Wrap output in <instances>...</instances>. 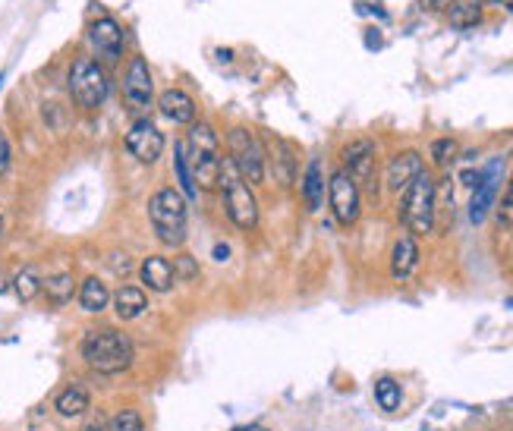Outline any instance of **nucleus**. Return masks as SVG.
I'll list each match as a JSON object with an SVG mask.
<instances>
[{"label": "nucleus", "mask_w": 513, "mask_h": 431, "mask_svg": "<svg viewBox=\"0 0 513 431\" xmlns=\"http://www.w3.org/2000/svg\"><path fill=\"white\" fill-rule=\"evenodd\" d=\"M183 145H186V158H189L192 180H196V186L208 189V192H218L221 158L224 155H221V142H218L215 126L205 123V120L189 123V133H186Z\"/></svg>", "instance_id": "1"}, {"label": "nucleus", "mask_w": 513, "mask_h": 431, "mask_svg": "<svg viewBox=\"0 0 513 431\" xmlns=\"http://www.w3.org/2000/svg\"><path fill=\"white\" fill-rule=\"evenodd\" d=\"M133 340L114 328H95L82 337V359L98 375H117L133 365Z\"/></svg>", "instance_id": "2"}, {"label": "nucleus", "mask_w": 513, "mask_h": 431, "mask_svg": "<svg viewBox=\"0 0 513 431\" xmlns=\"http://www.w3.org/2000/svg\"><path fill=\"white\" fill-rule=\"evenodd\" d=\"M148 221L155 227V236L167 249H180L189 236V208L183 192L174 186H161L148 199Z\"/></svg>", "instance_id": "3"}, {"label": "nucleus", "mask_w": 513, "mask_h": 431, "mask_svg": "<svg viewBox=\"0 0 513 431\" xmlns=\"http://www.w3.org/2000/svg\"><path fill=\"white\" fill-rule=\"evenodd\" d=\"M435 214H438V183L429 170L400 192V224L410 236H425L435 230Z\"/></svg>", "instance_id": "4"}, {"label": "nucleus", "mask_w": 513, "mask_h": 431, "mask_svg": "<svg viewBox=\"0 0 513 431\" xmlns=\"http://www.w3.org/2000/svg\"><path fill=\"white\" fill-rule=\"evenodd\" d=\"M218 189L224 199V211L233 227L240 230H255L259 227V202H255V192L246 183V177L240 174V167L233 164L230 155L221 158V177H218Z\"/></svg>", "instance_id": "5"}, {"label": "nucleus", "mask_w": 513, "mask_h": 431, "mask_svg": "<svg viewBox=\"0 0 513 431\" xmlns=\"http://www.w3.org/2000/svg\"><path fill=\"white\" fill-rule=\"evenodd\" d=\"M67 82H70L73 101L82 107V111H98V107L108 101V95H111L108 73H104V67H101L95 57H85V54H79L70 63Z\"/></svg>", "instance_id": "6"}, {"label": "nucleus", "mask_w": 513, "mask_h": 431, "mask_svg": "<svg viewBox=\"0 0 513 431\" xmlns=\"http://www.w3.org/2000/svg\"><path fill=\"white\" fill-rule=\"evenodd\" d=\"M227 148H230L233 164L240 167V174L246 177L249 186L265 183V152H262V145L255 142V136L249 133L246 126H233L230 129V133H227Z\"/></svg>", "instance_id": "7"}, {"label": "nucleus", "mask_w": 513, "mask_h": 431, "mask_svg": "<svg viewBox=\"0 0 513 431\" xmlns=\"http://www.w3.org/2000/svg\"><path fill=\"white\" fill-rule=\"evenodd\" d=\"M123 104L126 111L136 114V117H145L148 107L155 104V82H152V70H148V63L142 54H136L130 60V67L123 73Z\"/></svg>", "instance_id": "8"}, {"label": "nucleus", "mask_w": 513, "mask_h": 431, "mask_svg": "<svg viewBox=\"0 0 513 431\" xmlns=\"http://www.w3.org/2000/svg\"><path fill=\"white\" fill-rule=\"evenodd\" d=\"M328 202L337 224L353 227L362 214V199H359V183L347 174L344 167L334 170V177L328 180Z\"/></svg>", "instance_id": "9"}, {"label": "nucleus", "mask_w": 513, "mask_h": 431, "mask_svg": "<svg viewBox=\"0 0 513 431\" xmlns=\"http://www.w3.org/2000/svg\"><path fill=\"white\" fill-rule=\"evenodd\" d=\"M501 180H504V161H501V158H495L485 170H479L476 186H473V199H469V221H473L476 227L485 224L488 211L495 208Z\"/></svg>", "instance_id": "10"}, {"label": "nucleus", "mask_w": 513, "mask_h": 431, "mask_svg": "<svg viewBox=\"0 0 513 431\" xmlns=\"http://www.w3.org/2000/svg\"><path fill=\"white\" fill-rule=\"evenodd\" d=\"M123 145L139 164H155L164 155V133L148 117H139L130 129H126Z\"/></svg>", "instance_id": "11"}, {"label": "nucleus", "mask_w": 513, "mask_h": 431, "mask_svg": "<svg viewBox=\"0 0 513 431\" xmlns=\"http://www.w3.org/2000/svg\"><path fill=\"white\" fill-rule=\"evenodd\" d=\"M123 26L114 16H98L89 26V45L98 63H117L123 57Z\"/></svg>", "instance_id": "12"}, {"label": "nucleus", "mask_w": 513, "mask_h": 431, "mask_svg": "<svg viewBox=\"0 0 513 431\" xmlns=\"http://www.w3.org/2000/svg\"><path fill=\"white\" fill-rule=\"evenodd\" d=\"M425 170V161L422 155L416 152V148H406V152L394 155L388 170H384V180H388V189L391 192H403L406 186H410L419 174Z\"/></svg>", "instance_id": "13"}, {"label": "nucleus", "mask_w": 513, "mask_h": 431, "mask_svg": "<svg viewBox=\"0 0 513 431\" xmlns=\"http://www.w3.org/2000/svg\"><path fill=\"white\" fill-rule=\"evenodd\" d=\"M139 277H142V287L152 290V293H170L177 284V271H174V262L164 255H148L142 268H139Z\"/></svg>", "instance_id": "14"}, {"label": "nucleus", "mask_w": 513, "mask_h": 431, "mask_svg": "<svg viewBox=\"0 0 513 431\" xmlns=\"http://www.w3.org/2000/svg\"><path fill=\"white\" fill-rule=\"evenodd\" d=\"M344 170L356 180L366 183L375 177V145L369 139H356L344 148Z\"/></svg>", "instance_id": "15"}, {"label": "nucleus", "mask_w": 513, "mask_h": 431, "mask_svg": "<svg viewBox=\"0 0 513 431\" xmlns=\"http://www.w3.org/2000/svg\"><path fill=\"white\" fill-rule=\"evenodd\" d=\"M158 111L170 123L189 126V123H196V98L186 95L183 89H167L158 95Z\"/></svg>", "instance_id": "16"}, {"label": "nucleus", "mask_w": 513, "mask_h": 431, "mask_svg": "<svg viewBox=\"0 0 513 431\" xmlns=\"http://www.w3.org/2000/svg\"><path fill=\"white\" fill-rule=\"evenodd\" d=\"M419 240L416 236H410V233H403L400 240L394 243V249H391V277L394 280H410L413 277V271L419 268Z\"/></svg>", "instance_id": "17"}, {"label": "nucleus", "mask_w": 513, "mask_h": 431, "mask_svg": "<svg viewBox=\"0 0 513 431\" xmlns=\"http://www.w3.org/2000/svg\"><path fill=\"white\" fill-rule=\"evenodd\" d=\"M76 299H79V306L82 312H89V315H101L104 309L111 306V290L104 287V280L101 277H85L82 280V287L76 290Z\"/></svg>", "instance_id": "18"}, {"label": "nucleus", "mask_w": 513, "mask_h": 431, "mask_svg": "<svg viewBox=\"0 0 513 431\" xmlns=\"http://www.w3.org/2000/svg\"><path fill=\"white\" fill-rule=\"evenodd\" d=\"M325 192H328V180H325V167L322 158H312L306 174H303V202L309 211H318L325 202Z\"/></svg>", "instance_id": "19"}, {"label": "nucleus", "mask_w": 513, "mask_h": 431, "mask_svg": "<svg viewBox=\"0 0 513 431\" xmlns=\"http://www.w3.org/2000/svg\"><path fill=\"white\" fill-rule=\"evenodd\" d=\"M111 303H114L117 318L136 321L148 312V293H145V287H120Z\"/></svg>", "instance_id": "20"}, {"label": "nucleus", "mask_w": 513, "mask_h": 431, "mask_svg": "<svg viewBox=\"0 0 513 431\" xmlns=\"http://www.w3.org/2000/svg\"><path fill=\"white\" fill-rule=\"evenodd\" d=\"M89 406H92V397H89V391H85V387H79V384H70L67 391H60L57 400H54L57 416H63V419H79Z\"/></svg>", "instance_id": "21"}, {"label": "nucleus", "mask_w": 513, "mask_h": 431, "mask_svg": "<svg viewBox=\"0 0 513 431\" xmlns=\"http://www.w3.org/2000/svg\"><path fill=\"white\" fill-rule=\"evenodd\" d=\"M485 10V0H451L447 4V19H451V29H473L479 26Z\"/></svg>", "instance_id": "22"}, {"label": "nucleus", "mask_w": 513, "mask_h": 431, "mask_svg": "<svg viewBox=\"0 0 513 431\" xmlns=\"http://www.w3.org/2000/svg\"><path fill=\"white\" fill-rule=\"evenodd\" d=\"M41 293H45V299H48L51 306H67L70 299L76 296V284H73V277L67 271H60V274L45 277V284H41Z\"/></svg>", "instance_id": "23"}, {"label": "nucleus", "mask_w": 513, "mask_h": 431, "mask_svg": "<svg viewBox=\"0 0 513 431\" xmlns=\"http://www.w3.org/2000/svg\"><path fill=\"white\" fill-rule=\"evenodd\" d=\"M41 284H45V277L38 274L35 265L19 268L16 277H13V290H16V296H19V303H32V299L41 293Z\"/></svg>", "instance_id": "24"}, {"label": "nucleus", "mask_w": 513, "mask_h": 431, "mask_svg": "<svg viewBox=\"0 0 513 431\" xmlns=\"http://www.w3.org/2000/svg\"><path fill=\"white\" fill-rule=\"evenodd\" d=\"M174 167H177V177H180V192H183V199H196L199 196V186L196 180H192V167H189V158H186V145L177 142L174 145Z\"/></svg>", "instance_id": "25"}, {"label": "nucleus", "mask_w": 513, "mask_h": 431, "mask_svg": "<svg viewBox=\"0 0 513 431\" xmlns=\"http://www.w3.org/2000/svg\"><path fill=\"white\" fill-rule=\"evenodd\" d=\"M400 400H403V391H400V384L394 381V378H378L375 381V403L384 409V413H394V409L400 406Z\"/></svg>", "instance_id": "26"}, {"label": "nucleus", "mask_w": 513, "mask_h": 431, "mask_svg": "<svg viewBox=\"0 0 513 431\" xmlns=\"http://www.w3.org/2000/svg\"><path fill=\"white\" fill-rule=\"evenodd\" d=\"M495 224L501 230H510L513 227V170H510V177L504 183V192H501L498 202H495Z\"/></svg>", "instance_id": "27"}, {"label": "nucleus", "mask_w": 513, "mask_h": 431, "mask_svg": "<svg viewBox=\"0 0 513 431\" xmlns=\"http://www.w3.org/2000/svg\"><path fill=\"white\" fill-rule=\"evenodd\" d=\"M111 431H145V419L136 413V409H120V413L111 419Z\"/></svg>", "instance_id": "28"}, {"label": "nucleus", "mask_w": 513, "mask_h": 431, "mask_svg": "<svg viewBox=\"0 0 513 431\" xmlns=\"http://www.w3.org/2000/svg\"><path fill=\"white\" fill-rule=\"evenodd\" d=\"M457 158V142L454 139H438L435 145H432V161L438 164V167H447Z\"/></svg>", "instance_id": "29"}, {"label": "nucleus", "mask_w": 513, "mask_h": 431, "mask_svg": "<svg viewBox=\"0 0 513 431\" xmlns=\"http://www.w3.org/2000/svg\"><path fill=\"white\" fill-rule=\"evenodd\" d=\"M277 148H281V152L274 155V164H277V180H281V183L287 186V183L293 180V170H290V167H293L296 161H293V155L287 152V145H284V142H277Z\"/></svg>", "instance_id": "30"}, {"label": "nucleus", "mask_w": 513, "mask_h": 431, "mask_svg": "<svg viewBox=\"0 0 513 431\" xmlns=\"http://www.w3.org/2000/svg\"><path fill=\"white\" fill-rule=\"evenodd\" d=\"M174 271H177V280H196L199 277V265L192 255H180L174 262Z\"/></svg>", "instance_id": "31"}, {"label": "nucleus", "mask_w": 513, "mask_h": 431, "mask_svg": "<svg viewBox=\"0 0 513 431\" xmlns=\"http://www.w3.org/2000/svg\"><path fill=\"white\" fill-rule=\"evenodd\" d=\"M10 164H13V145H10L4 129H0V177H7Z\"/></svg>", "instance_id": "32"}, {"label": "nucleus", "mask_w": 513, "mask_h": 431, "mask_svg": "<svg viewBox=\"0 0 513 431\" xmlns=\"http://www.w3.org/2000/svg\"><path fill=\"white\" fill-rule=\"evenodd\" d=\"M447 4H451V0H425V7L429 10H444Z\"/></svg>", "instance_id": "33"}, {"label": "nucleus", "mask_w": 513, "mask_h": 431, "mask_svg": "<svg viewBox=\"0 0 513 431\" xmlns=\"http://www.w3.org/2000/svg\"><path fill=\"white\" fill-rule=\"evenodd\" d=\"M13 287V277H7L4 271H0V293H7Z\"/></svg>", "instance_id": "34"}, {"label": "nucleus", "mask_w": 513, "mask_h": 431, "mask_svg": "<svg viewBox=\"0 0 513 431\" xmlns=\"http://www.w3.org/2000/svg\"><path fill=\"white\" fill-rule=\"evenodd\" d=\"M227 252H230V249H227L224 243H221V246H215V258H218V262H227Z\"/></svg>", "instance_id": "35"}, {"label": "nucleus", "mask_w": 513, "mask_h": 431, "mask_svg": "<svg viewBox=\"0 0 513 431\" xmlns=\"http://www.w3.org/2000/svg\"><path fill=\"white\" fill-rule=\"evenodd\" d=\"M233 431H271V428H265V425H237Z\"/></svg>", "instance_id": "36"}, {"label": "nucleus", "mask_w": 513, "mask_h": 431, "mask_svg": "<svg viewBox=\"0 0 513 431\" xmlns=\"http://www.w3.org/2000/svg\"><path fill=\"white\" fill-rule=\"evenodd\" d=\"M495 4H498V7H504L507 13H513V0H495Z\"/></svg>", "instance_id": "37"}, {"label": "nucleus", "mask_w": 513, "mask_h": 431, "mask_svg": "<svg viewBox=\"0 0 513 431\" xmlns=\"http://www.w3.org/2000/svg\"><path fill=\"white\" fill-rule=\"evenodd\" d=\"M82 431H104V422H92V425H85Z\"/></svg>", "instance_id": "38"}, {"label": "nucleus", "mask_w": 513, "mask_h": 431, "mask_svg": "<svg viewBox=\"0 0 513 431\" xmlns=\"http://www.w3.org/2000/svg\"><path fill=\"white\" fill-rule=\"evenodd\" d=\"M4 230H7V224H4V218H0V236H4Z\"/></svg>", "instance_id": "39"}]
</instances>
